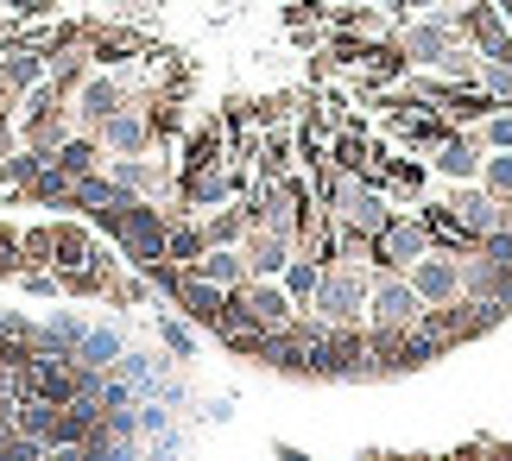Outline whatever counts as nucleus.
Masks as SVG:
<instances>
[{
  "mask_svg": "<svg viewBox=\"0 0 512 461\" xmlns=\"http://www.w3.org/2000/svg\"><path fill=\"white\" fill-rule=\"evenodd\" d=\"M279 285L291 291V304H298V310H310V297H317V285H323V266H317V259H291V266L279 272Z\"/></svg>",
  "mask_w": 512,
  "mask_h": 461,
  "instance_id": "9",
  "label": "nucleus"
},
{
  "mask_svg": "<svg viewBox=\"0 0 512 461\" xmlns=\"http://www.w3.org/2000/svg\"><path fill=\"white\" fill-rule=\"evenodd\" d=\"M424 253H437L424 215H392V222L373 234V272H411Z\"/></svg>",
  "mask_w": 512,
  "mask_h": 461,
  "instance_id": "2",
  "label": "nucleus"
},
{
  "mask_svg": "<svg viewBox=\"0 0 512 461\" xmlns=\"http://www.w3.org/2000/svg\"><path fill=\"white\" fill-rule=\"evenodd\" d=\"M121 108H127V83L114 70H89L83 83H76V127H83V133H95L102 120H114Z\"/></svg>",
  "mask_w": 512,
  "mask_h": 461,
  "instance_id": "5",
  "label": "nucleus"
},
{
  "mask_svg": "<svg viewBox=\"0 0 512 461\" xmlns=\"http://www.w3.org/2000/svg\"><path fill=\"white\" fill-rule=\"evenodd\" d=\"M405 278H411V291L424 297V310H443V304H456V297H468V285H462V259H456V253H424Z\"/></svg>",
  "mask_w": 512,
  "mask_h": 461,
  "instance_id": "3",
  "label": "nucleus"
},
{
  "mask_svg": "<svg viewBox=\"0 0 512 461\" xmlns=\"http://www.w3.org/2000/svg\"><path fill=\"white\" fill-rule=\"evenodd\" d=\"M424 316V297L411 291L405 272H373V291H367V329H418Z\"/></svg>",
  "mask_w": 512,
  "mask_h": 461,
  "instance_id": "1",
  "label": "nucleus"
},
{
  "mask_svg": "<svg viewBox=\"0 0 512 461\" xmlns=\"http://www.w3.org/2000/svg\"><path fill=\"white\" fill-rule=\"evenodd\" d=\"M481 190H487V196H500V203H512V152H487V165H481Z\"/></svg>",
  "mask_w": 512,
  "mask_h": 461,
  "instance_id": "10",
  "label": "nucleus"
},
{
  "mask_svg": "<svg viewBox=\"0 0 512 461\" xmlns=\"http://www.w3.org/2000/svg\"><path fill=\"white\" fill-rule=\"evenodd\" d=\"M165 342H171V354H190V335L177 329V323H165Z\"/></svg>",
  "mask_w": 512,
  "mask_h": 461,
  "instance_id": "12",
  "label": "nucleus"
},
{
  "mask_svg": "<svg viewBox=\"0 0 512 461\" xmlns=\"http://www.w3.org/2000/svg\"><path fill=\"white\" fill-rule=\"evenodd\" d=\"M481 461H512V443H481Z\"/></svg>",
  "mask_w": 512,
  "mask_h": 461,
  "instance_id": "13",
  "label": "nucleus"
},
{
  "mask_svg": "<svg viewBox=\"0 0 512 461\" xmlns=\"http://www.w3.org/2000/svg\"><path fill=\"white\" fill-rule=\"evenodd\" d=\"M95 139H102V152H114V158H146V146H152V120H146L140 102H127L114 120H102V127H95Z\"/></svg>",
  "mask_w": 512,
  "mask_h": 461,
  "instance_id": "6",
  "label": "nucleus"
},
{
  "mask_svg": "<svg viewBox=\"0 0 512 461\" xmlns=\"http://www.w3.org/2000/svg\"><path fill=\"white\" fill-rule=\"evenodd\" d=\"M190 278H209V285H222V291H241L247 285V253L241 247H209L190 266Z\"/></svg>",
  "mask_w": 512,
  "mask_h": 461,
  "instance_id": "8",
  "label": "nucleus"
},
{
  "mask_svg": "<svg viewBox=\"0 0 512 461\" xmlns=\"http://www.w3.org/2000/svg\"><path fill=\"white\" fill-rule=\"evenodd\" d=\"M475 133H481V146H487V152H512V108H494Z\"/></svg>",
  "mask_w": 512,
  "mask_h": 461,
  "instance_id": "11",
  "label": "nucleus"
},
{
  "mask_svg": "<svg viewBox=\"0 0 512 461\" xmlns=\"http://www.w3.org/2000/svg\"><path fill=\"white\" fill-rule=\"evenodd\" d=\"M234 297H241V304L260 316L266 329H291V323H298V304H291V291L279 285V278H247Z\"/></svg>",
  "mask_w": 512,
  "mask_h": 461,
  "instance_id": "7",
  "label": "nucleus"
},
{
  "mask_svg": "<svg viewBox=\"0 0 512 461\" xmlns=\"http://www.w3.org/2000/svg\"><path fill=\"white\" fill-rule=\"evenodd\" d=\"M481 165H487V146H481L475 127H456L437 152H430V171H437L443 184H481Z\"/></svg>",
  "mask_w": 512,
  "mask_h": 461,
  "instance_id": "4",
  "label": "nucleus"
}]
</instances>
